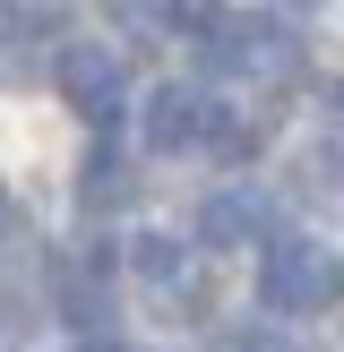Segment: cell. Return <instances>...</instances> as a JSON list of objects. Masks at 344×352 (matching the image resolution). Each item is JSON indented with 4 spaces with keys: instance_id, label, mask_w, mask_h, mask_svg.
<instances>
[{
    "instance_id": "6da1fadb",
    "label": "cell",
    "mask_w": 344,
    "mask_h": 352,
    "mask_svg": "<svg viewBox=\"0 0 344 352\" xmlns=\"http://www.w3.org/2000/svg\"><path fill=\"white\" fill-rule=\"evenodd\" d=\"M206 34V69H224V78H258V86H284L301 78V34L284 26V17H258V9H206L198 17Z\"/></svg>"
},
{
    "instance_id": "7a4b0ae2",
    "label": "cell",
    "mask_w": 344,
    "mask_h": 352,
    "mask_svg": "<svg viewBox=\"0 0 344 352\" xmlns=\"http://www.w3.org/2000/svg\"><path fill=\"white\" fill-rule=\"evenodd\" d=\"M258 301L275 318H319V309L344 301V258L319 250V241H301V232H275L267 258H258Z\"/></svg>"
},
{
    "instance_id": "3957f363",
    "label": "cell",
    "mask_w": 344,
    "mask_h": 352,
    "mask_svg": "<svg viewBox=\"0 0 344 352\" xmlns=\"http://www.w3.org/2000/svg\"><path fill=\"white\" fill-rule=\"evenodd\" d=\"M52 86H61V103L78 120H95V129L120 120V52L112 43H61L52 52Z\"/></svg>"
},
{
    "instance_id": "277c9868",
    "label": "cell",
    "mask_w": 344,
    "mask_h": 352,
    "mask_svg": "<svg viewBox=\"0 0 344 352\" xmlns=\"http://www.w3.org/2000/svg\"><path fill=\"white\" fill-rule=\"evenodd\" d=\"M215 120H224V112L198 95V86H181V78H172V86H155V95H147V146H155V155L206 146V138H215Z\"/></svg>"
},
{
    "instance_id": "5b68a950",
    "label": "cell",
    "mask_w": 344,
    "mask_h": 352,
    "mask_svg": "<svg viewBox=\"0 0 344 352\" xmlns=\"http://www.w3.org/2000/svg\"><path fill=\"white\" fill-rule=\"evenodd\" d=\"M250 232H267V198H258V189H215V198L198 206V241L206 250H241Z\"/></svg>"
},
{
    "instance_id": "8992f818",
    "label": "cell",
    "mask_w": 344,
    "mask_h": 352,
    "mask_svg": "<svg viewBox=\"0 0 344 352\" xmlns=\"http://www.w3.org/2000/svg\"><path fill=\"white\" fill-rule=\"evenodd\" d=\"M78 206H86V215H103V206H129V164H120L112 146L86 155V172H78Z\"/></svg>"
},
{
    "instance_id": "52a82bcc",
    "label": "cell",
    "mask_w": 344,
    "mask_h": 352,
    "mask_svg": "<svg viewBox=\"0 0 344 352\" xmlns=\"http://www.w3.org/2000/svg\"><path fill=\"white\" fill-rule=\"evenodd\" d=\"M129 267L147 275V284H172V275L189 267V250H181V241H164V232H147V241H138V258H129Z\"/></svg>"
},
{
    "instance_id": "ba28073f",
    "label": "cell",
    "mask_w": 344,
    "mask_h": 352,
    "mask_svg": "<svg viewBox=\"0 0 344 352\" xmlns=\"http://www.w3.org/2000/svg\"><path fill=\"white\" fill-rule=\"evenodd\" d=\"M241 352H292L284 336H250V344H241Z\"/></svg>"
},
{
    "instance_id": "9c48e42d",
    "label": "cell",
    "mask_w": 344,
    "mask_h": 352,
    "mask_svg": "<svg viewBox=\"0 0 344 352\" xmlns=\"http://www.w3.org/2000/svg\"><path fill=\"white\" fill-rule=\"evenodd\" d=\"M78 352H120V344H103V336H95V344H78Z\"/></svg>"
},
{
    "instance_id": "30bf717a",
    "label": "cell",
    "mask_w": 344,
    "mask_h": 352,
    "mask_svg": "<svg viewBox=\"0 0 344 352\" xmlns=\"http://www.w3.org/2000/svg\"><path fill=\"white\" fill-rule=\"evenodd\" d=\"M0 232H9V198H0Z\"/></svg>"
},
{
    "instance_id": "8fae6325",
    "label": "cell",
    "mask_w": 344,
    "mask_h": 352,
    "mask_svg": "<svg viewBox=\"0 0 344 352\" xmlns=\"http://www.w3.org/2000/svg\"><path fill=\"white\" fill-rule=\"evenodd\" d=\"M336 112H344V86H336Z\"/></svg>"
}]
</instances>
